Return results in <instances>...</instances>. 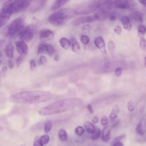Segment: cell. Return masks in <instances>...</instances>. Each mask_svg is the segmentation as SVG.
<instances>
[{
    "label": "cell",
    "instance_id": "cell-1",
    "mask_svg": "<svg viewBox=\"0 0 146 146\" xmlns=\"http://www.w3.org/2000/svg\"><path fill=\"white\" fill-rule=\"evenodd\" d=\"M51 97L50 92L42 90H27L15 93L9 98L10 102L21 104H33L48 101Z\"/></svg>",
    "mask_w": 146,
    "mask_h": 146
},
{
    "label": "cell",
    "instance_id": "cell-2",
    "mask_svg": "<svg viewBox=\"0 0 146 146\" xmlns=\"http://www.w3.org/2000/svg\"><path fill=\"white\" fill-rule=\"evenodd\" d=\"M75 14V10L69 8H62L51 15L48 21L54 26H60L71 19Z\"/></svg>",
    "mask_w": 146,
    "mask_h": 146
},
{
    "label": "cell",
    "instance_id": "cell-3",
    "mask_svg": "<svg viewBox=\"0 0 146 146\" xmlns=\"http://www.w3.org/2000/svg\"><path fill=\"white\" fill-rule=\"evenodd\" d=\"M31 0H8L4 5L1 10L11 15L26 9Z\"/></svg>",
    "mask_w": 146,
    "mask_h": 146
},
{
    "label": "cell",
    "instance_id": "cell-4",
    "mask_svg": "<svg viewBox=\"0 0 146 146\" xmlns=\"http://www.w3.org/2000/svg\"><path fill=\"white\" fill-rule=\"evenodd\" d=\"M66 102L64 100L58 101L44 107L39 111L42 115H48L61 112L65 110Z\"/></svg>",
    "mask_w": 146,
    "mask_h": 146
},
{
    "label": "cell",
    "instance_id": "cell-5",
    "mask_svg": "<svg viewBox=\"0 0 146 146\" xmlns=\"http://www.w3.org/2000/svg\"><path fill=\"white\" fill-rule=\"evenodd\" d=\"M101 5L100 0H89L79 5L75 10L76 14L84 15L95 11Z\"/></svg>",
    "mask_w": 146,
    "mask_h": 146
},
{
    "label": "cell",
    "instance_id": "cell-6",
    "mask_svg": "<svg viewBox=\"0 0 146 146\" xmlns=\"http://www.w3.org/2000/svg\"><path fill=\"white\" fill-rule=\"evenodd\" d=\"M25 25L24 18L18 17L13 20L9 25L7 30V33L11 36L19 33L24 27Z\"/></svg>",
    "mask_w": 146,
    "mask_h": 146
},
{
    "label": "cell",
    "instance_id": "cell-7",
    "mask_svg": "<svg viewBox=\"0 0 146 146\" xmlns=\"http://www.w3.org/2000/svg\"><path fill=\"white\" fill-rule=\"evenodd\" d=\"M36 30V27L35 25H28L24 27L18 35L21 40L25 42H28L33 38Z\"/></svg>",
    "mask_w": 146,
    "mask_h": 146
},
{
    "label": "cell",
    "instance_id": "cell-8",
    "mask_svg": "<svg viewBox=\"0 0 146 146\" xmlns=\"http://www.w3.org/2000/svg\"><path fill=\"white\" fill-rule=\"evenodd\" d=\"M114 3L116 8L122 9L133 8L136 5L135 2L132 0H116Z\"/></svg>",
    "mask_w": 146,
    "mask_h": 146
},
{
    "label": "cell",
    "instance_id": "cell-9",
    "mask_svg": "<svg viewBox=\"0 0 146 146\" xmlns=\"http://www.w3.org/2000/svg\"><path fill=\"white\" fill-rule=\"evenodd\" d=\"M94 43L96 47L100 50L104 58V60L108 59V57L106 49L105 44L103 38L100 36L96 37Z\"/></svg>",
    "mask_w": 146,
    "mask_h": 146
},
{
    "label": "cell",
    "instance_id": "cell-10",
    "mask_svg": "<svg viewBox=\"0 0 146 146\" xmlns=\"http://www.w3.org/2000/svg\"><path fill=\"white\" fill-rule=\"evenodd\" d=\"M94 16L81 17L74 19L72 23L74 25H79L84 23H89L96 21Z\"/></svg>",
    "mask_w": 146,
    "mask_h": 146
},
{
    "label": "cell",
    "instance_id": "cell-11",
    "mask_svg": "<svg viewBox=\"0 0 146 146\" xmlns=\"http://www.w3.org/2000/svg\"><path fill=\"white\" fill-rule=\"evenodd\" d=\"M110 14L107 9L102 8L100 9L94 16L97 20L104 21L108 20Z\"/></svg>",
    "mask_w": 146,
    "mask_h": 146
},
{
    "label": "cell",
    "instance_id": "cell-12",
    "mask_svg": "<svg viewBox=\"0 0 146 146\" xmlns=\"http://www.w3.org/2000/svg\"><path fill=\"white\" fill-rule=\"evenodd\" d=\"M15 45L17 52L21 55L24 56L27 55L28 48L25 42L22 40L18 41Z\"/></svg>",
    "mask_w": 146,
    "mask_h": 146
},
{
    "label": "cell",
    "instance_id": "cell-13",
    "mask_svg": "<svg viewBox=\"0 0 146 146\" xmlns=\"http://www.w3.org/2000/svg\"><path fill=\"white\" fill-rule=\"evenodd\" d=\"M54 37V34L53 31L48 29L42 30L40 34V37L41 39H46L50 40L53 39Z\"/></svg>",
    "mask_w": 146,
    "mask_h": 146
},
{
    "label": "cell",
    "instance_id": "cell-14",
    "mask_svg": "<svg viewBox=\"0 0 146 146\" xmlns=\"http://www.w3.org/2000/svg\"><path fill=\"white\" fill-rule=\"evenodd\" d=\"M136 131L141 135L144 134L146 132V118H142L136 127Z\"/></svg>",
    "mask_w": 146,
    "mask_h": 146
},
{
    "label": "cell",
    "instance_id": "cell-15",
    "mask_svg": "<svg viewBox=\"0 0 146 146\" xmlns=\"http://www.w3.org/2000/svg\"><path fill=\"white\" fill-rule=\"evenodd\" d=\"M111 128V126H107L103 129L102 133V139L103 141L107 142L110 139V131Z\"/></svg>",
    "mask_w": 146,
    "mask_h": 146
},
{
    "label": "cell",
    "instance_id": "cell-16",
    "mask_svg": "<svg viewBox=\"0 0 146 146\" xmlns=\"http://www.w3.org/2000/svg\"><path fill=\"white\" fill-rule=\"evenodd\" d=\"M70 41L72 51L74 53L78 54L80 51V46L79 43L76 39L74 38H71Z\"/></svg>",
    "mask_w": 146,
    "mask_h": 146
},
{
    "label": "cell",
    "instance_id": "cell-17",
    "mask_svg": "<svg viewBox=\"0 0 146 146\" xmlns=\"http://www.w3.org/2000/svg\"><path fill=\"white\" fill-rule=\"evenodd\" d=\"M121 21L125 29L129 31L131 30V24L128 17L125 16H123L121 18Z\"/></svg>",
    "mask_w": 146,
    "mask_h": 146
},
{
    "label": "cell",
    "instance_id": "cell-18",
    "mask_svg": "<svg viewBox=\"0 0 146 146\" xmlns=\"http://www.w3.org/2000/svg\"><path fill=\"white\" fill-rule=\"evenodd\" d=\"M130 16L132 19L135 21L139 23L143 22V17L141 14L137 11L132 12L130 14Z\"/></svg>",
    "mask_w": 146,
    "mask_h": 146
},
{
    "label": "cell",
    "instance_id": "cell-19",
    "mask_svg": "<svg viewBox=\"0 0 146 146\" xmlns=\"http://www.w3.org/2000/svg\"><path fill=\"white\" fill-rule=\"evenodd\" d=\"M119 111L120 109L118 106L116 105L113 107L109 116V119L111 121H113L116 118L119 114Z\"/></svg>",
    "mask_w": 146,
    "mask_h": 146
},
{
    "label": "cell",
    "instance_id": "cell-20",
    "mask_svg": "<svg viewBox=\"0 0 146 146\" xmlns=\"http://www.w3.org/2000/svg\"><path fill=\"white\" fill-rule=\"evenodd\" d=\"M5 52L7 56L9 58H12L13 57V47L11 43L8 44L6 46Z\"/></svg>",
    "mask_w": 146,
    "mask_h": 146
},
{
    "label": "cell",
    "instance_id": "cell-21",
    "mask_svg": "<svg viewBox=\"0 0 146 146\" xmlns=\"http://www.w3.org/2000/svg\"><path fill=\"white\" fill-rule=\"evenodd\" d=\"M84 125L86 131L88 133L92 134L96 130V128L95 126L90 122H85Z\"/></svg>",
    "mask_w": 146,
    "mask_h": 146
},
{
    "label": "cell",
    "instance_id": "cell-22",
    "mask_svg": "<svg viewBox=\"0 0 146 146\" xmlns=\"http://www.w3.org/2000/svg\"><path fill=\"white\" fill-rule=\"evenodd\" d=\"M70 0H56L51 7V9L54 10L62 6Z\"/></svg>",
    "mask_w": 146,
    "mask_h": 146
},
{
    "label": "cell",
    "instance_id": "cell-23",
    "mask_svg": "<svg viewBox=\"0 0 146 146\" xmlns=\"http://www.w3.org/2000/svg\"><path fill=\"white\" fill-rule=\"evenodd\" d=\"M47 44L41 43L38 46L37 48V54L39 55L42 54H47Z\"/></svg>",
    "mask_w": 146,
    "mask_h": 146
},
{
    "label": "cell",
    "instance_id": "cell-24",
    "mask_svg": "<svg viewBox=\"0 0 146 146\" xmlns=\"http://www.w3.org/2000/svg\"><path fill=\"white\" fill-rule=\"evenodd\" d=\"M60 44L63 48L67 49L70 46V40L65 38H62L60 40Z\"/></svg>",
    "mask_w": 146,
    "mask_h": 146
},
{
    "label": "cell",
    "instance_id": "cell-25",
    "mask_svg": "<svg viewBox=\"0 0 146 146\" xmlns=\"http://www.w3.org/2000/svg\"><path fill=\"white\" fill-rule=\"evenodd\" d=\"M146 31V27L142 25H139L138 28L137 35L140 39L143 38Z\"/></svg>",
    "mask_w": 146,
    "mask_h": 146
},
{
    "label": "cell",
    "instance_id": "cell-26",
    "mask_svg": "<svg viewBox=\"0 0 146 146\" xmlns=\"http://www.w3.org/2000/svg\"><path fill=\"white\" fill-rule=\"evenodd\" d=\"M58 136L59 139L62 141H65L67 139V134L66 131L63 129H59L58 133Z\"/></svg>",
    "mask_w": 146,
    "mask_h": 146
},
{
    "label": "cell",
    "instance_id": "cell-27",
    "mask_svg": "<svg viewBox=\"0 0 146 146\" xmlns=\"http://www.w3.org/2000/svg\"><path fill=\"white\" fill-rule=\"evenodd\" d=\"M39 141L41 146H42L47 144L49 141V136L47 134L42 135L39 138Z\"/></svg>",
    "mask_w": 146,
    "mask_h": 146
},
{
    "label": "cell",
    "instance_id": "cell-28",
    "mask_svg": "<svg viewBox=\"0 0 146 146\" xmlns=\"http://www.w3.org/2000/svg\"><path fill=\"white\" fill-rule=\"evenodd\" d=\"M52 123L50 120L46 121L44 125V131L46 133L49 132L51 130L52 127Z\"/></svg>",
    "mask_w": 146,
    "mask_h": 146
},
{
    "label": "cell",
    "instance_id": "cell-29",
    "mask_svg": "<svg viewBox=\"0 0 146 146\" xmlns=\"http://www.w3.org/2000/svg\"><path fill=\"white\" fill-rule=\"evenodd\" d=\"M101 133L100 129L99 128H96V131L92 133L91 136L92 140H96L100 137Z\"/></svg>",
    "mask_w": 146,
    "mask_h": 146
},
{
    "label": "cell",
    "instance_id": "cell-30",
    "mask_svg": "<svg viewBox=\"0 0 146 146\" xmlns=\"http://www.w3.org/2000/svg\"><path fill=\"white\" fill-rule=\"evenodd\" d=\"M47 54L50 57H51L55 52L53 46L50 44H47Z\"/></svg>",
    "mask_w": 146,
    "mask_h": 146
},
{
    "label": "cell",
    "instance_id": "cell-31",
    "mask_svg": "<svg viewBox=\"0 0 146 146\" xmlns=\"http://www.w3.org/2000/svg\"><path fill=\"white\" fill-rule=\"evenodd\" d=\"M108 50L111 54H113L115 48V45L114 42L113 41H110L108 44Z\"/></svg>",
    "mask_w": 146,
    "mask_h": 146
},
{
    "label": "cell",
    "instance_id": "cell-32",
    "mask_svg": "<svg viewBox=\"0 0 146 146\" xmlns=\"http://www.w3.org/2000/svg\"><path fill=\"white\" fill-rule=\"evenodd\" d=\"M80 41L83 44H86L89 43L90 41V39L88 36L83 35L81 36Z\"/></svg>",
    "mask_w": 146,
    "mask_h": 146
},
{
    "label": "cell",
    "instance_id": "cell-33",
    "mask_svg": "<svg viewBox=\"0 0 146 146\" xmlns=\"http://www.w3.org/2000/svg\"><path fill=\"white\" fill-rule=\"evenodd\" d=\"M84 129L82 127L78 126L76 127L75 129L76 133L78 136H81L84 132Z\"/></svg>",
    "mask_w": 146,
    "mask_h": 146
},
{
    "label": "cell",
    "instance_id": "cell-34",
    "mask_svg": "<svg viewBox=\"0 0 146 146\" xmlns=\"http://www.w3.org/2000/svg\"><path fill=\"white\" fill-rule=\"evenodd\" d=\"M141 39L140 46L141 48L144 51H146V40L143 38Z\"/></svg>",
    "mask_w": 146,
    "mask_h": 146
},
{
    "label": "cell",
    "instance_id": "cell-35",
    "mask_svg": "<svg viewBox=\"0 0 146 146\" xmlns=\"http://www.w3.org/2000/svg\"><path fill=\"white\" fill-rule=\"evenodd\" d=\"M127 108L129 111H132L135 108L134 103L131 100L129 101L127 104Z\"/></svg>",
    "mask_w": 146,
    "mask_h": 146
},
{
    "label": "cell",
    "instance_id": "cell-36",
    "mask_svg": "<svg viewBox=\"0 0 146 146\" xmlns=\"http://www.w3.org/2000/svg\"><path fill=\"white\" fill-rule=\"evenodd\" d=\"M91 29V26L89 24H85L82 27V32L85 33L89 32Z\"/></svg>",
    "mask_w": 146,
    "mask_h": 146
},
{
    "label": "cell",
    "instance_id": "cell-37",
    "mask_svg": "<svg viewBox=\"0 0 146 146\" xmlns=\"http://www.w3.org/2000/svg\"><path fill=\"white\" fill-rule=\"evenodd\" d=\"M47 60L46 58L43 55H41L40 57L39 63L42 65H44L47 62Z\"/></svg>",
    "mask_w": 146,
    "mask_h": 146
},
{
    "label": "cell",
    "instance_id": "cell-38",
    "mask_svg": "<svg viewBox=\"0 0 146 146\" xmlns=\"http://www.w3.org/2000/svg\"><path fill=\"white\" fill-rule=\"evenodd\" d=\"M108 121L107 117L105 115L103 116L101 119V122L103 126L107 125L108 123Z\"/></svg>",
    "mask_w": 146,
    "mask_h": 146
},
{
    "label": "cell",
    "instance_id": "cell-39",
    "mask_svg": "<svg viewBox=\"0 0 146 146\" xmlns=\"http://www.w3.org/2000/svg\"><path fill=\"white\" fill-rule=\"evenodd\" d=\"M24 56L21 55L19 56L16 60V65L18 68H19L22 62Z\"/></svg>",
    "mask_w": 146,
    "mask_h": 146
},
{
    "label": "cell",
    "instance_id": "cell-40",
    "mask_svg": "<svg viewBox=\"0 0 146 146\" xmlns=\"http://www.w3.org/2000/svg\"><path fill=\"white\" fill-rule=\"evenodd\" d=\"M125 137V135H123L116 137L114 139L113 141V143L117 142L120 141L121 140L124 139Z\"/></svg>",
    "mask_w": 146,
    "mask_h": 146
},
{
    "label": "cell",
    "instance_id": "cell-41",
    "mask_svg": "<svg viewBox=\"0 0 146 146\" xmlns=\"http://www.w3.org/2000/svg\"><path fill=\"white\" fill-rule=\"evenodd\" d=\"M122 30V29L121 26L119 25H117L115 28L114 31L115 33L119 35L121 33Z\"/></svg>",
    "mask_w": 146,
    "mask_h": 146
},
{
    "label": "cell",
    "instance_id": "cell-42",
    "mask_svg": "<svg viewBox=\"0 0 146 146\" xmlns=\"http://www.w3.org/2000/svg\"><path fill=\"white\" fill-rule=\"evenodd\" d=\"M30 66L31 69L34 70L36 68V64L34 60L31 59L30 61Z\"/></svg>",
    "mask_w": 146,
    "mask_h": 146
},
{
    "label": "cell",
    "instance_id": "cell-43",
    "mask_svg": "<svg viewBox=\"0 0 146 146\" xmlns=\"http://www.w3.org/2000/svg\"><path fill=\"white\" fill-rule=\"evenodd\" d=\"M121 69L120 67L117 68L115 71V74L117 77H119L122 73Z\"/></svg>",
    "mask_w": 146,
    "mask_h": 146
},
{
    "label": "cell",
    "instance_id": "cell-44",
    "mask_svg": "<svg viewBox=\"0 0 146 146\" xmlns=\"http://www.w3.org/2000/svg\"><path fill=\"white\" fill-rule=\"evenodd\" d=\"M7 68L6 66H4L3 67L1 71L2 77H5L6 75V72L7 70Z\"/></svg>",
    "mask_w": 146,
    "mask_h": 146
},
{
    "label": "cell",
    "instance_id": "cell-45",
    "mask_svg": "<svg viewBox=\"0 0 146 146\" xmlns=\"http://www.w3.org/2000/svg\"><path fill=\"white\" fill-rule=\"evenodd\" d=\"M39 138H37L35 139L33 143V146H41L39 141Z\"/></svg>",
    "mask_w": 146,
    "mask_h": 146
},
{
    "label": "cell",
    "instance_id": "cell-46",
    "mask_svg": "<svg viewBox=\"0 0 146 146\" xmlns=\"http://www.w3.org/2000/svg\"><path fill=\"white\" fill-rule=\"evenodd\" d=\"M109 18L111 21H114L116 20V17L115 15L114 14H110Z\"/></svg>",
    "mask_w": 146,
    "mask_h": 146
},
{
    "label": "cell",
    "instance_id": "cell-47",
    "mask_svg": "<svg viewBox=\"0 0 146 146\" xmlns=\"http://www.w3.org/2000/svg\"><path fill=\"white\" fill-rule=\"evenodd\" d=\"M119 123V120L117 119L115 120L111 126L112 128H114Z\"/></svg>",
    "mask_w": 146,
    "mask_h": 146
},
{
    "label": "cell",
    "instance_id": "cell-48",
    "mask_svg": "<svg viewBox=\"0 0 146 146\" xmlns=\"http://www.w3.org/2000/svg\"><path fill=\"white\" fill-rule=\"evenodd\" d=\"M99 120V119L98 116H94L92 119V122L96 124L97 123Z\"/></svg>",
    "mask_w": 146,
    "mask_h": 146
},
{
    "label": "cell",
    "instance_id": "cell-49",
    "mask_svg": "<svg viewBox=\"0 0 146 146\" xmlns=\"http://www.w3.org/2000/svg\"><path fill=\"white\" fill-rule=\"evenodd\" d=\"M87 108L88 110L90 113H92L94 112V111L92 106L90 104H89L88 105Z\"/></svg>",
    "mask_w": 146,
    "mask_h": 146
},
{
    "label": "cell",
    "instance_id": "cell-50",
    "mask_svg": "<svg viewBox=\"0 0 146 146\" xmlns=\"http://www.w3.org/2000/svg\"><path fill=\"white\" fill-rule=\"evenodd\" d=\"M112 145L114 146H123V145L121 142L119 141L112 143Z\"/></svg>",
    "mask_w": 146,
    "mask_h": 146
},
{
    "label": "cell",
    "instance_id": "cell-51",
    "mask_svg": "<svg viewBox=\"0 0 146 146\" xmlns=\"http://www.w3.org/2000/svg\"><path fill=\"white\" fill-rule=\"evenodd\" d=\"M8 63L9 68L11 69H12L13 66V63L12 61L11 60H9L8 61Z\"/></svg>",
    "mask_w": 146,
    "mask_h": 146
},
{
    "label": "cell",
    "instance_id": "cell-52",
    "mask_svg": "<svg viewBox=\"0 0 146 146\" xmlns=\"http://www.w3.org/2000/svg\"><path fill=\"white\" fill-rule=\"evenodd\" d=\"M145 106H141L139 108V111L141 113H142L144 111L145 109Z\"/></svg>",
    "mask_w": 146,
    "mask_h": 146
},
{
    "label": "cell",
    "instance_id": "cell-53",
    "mask_svg": "<svg viewBox=\"0 0 146 146\" xmlns=\"http://www.w3.org/2000/svg\"><path fill=\"white\" fill-rule=\"evenodd\" d=\"M139 2L143 5L146 6V0H138Z\"/></svg>",
    "mask_w": 146,
    "mask_h": 146
},
{
    "label": "cell",
    "instance_id": "cell-54",
    "mask_svg": "<svg viewBox=\"0 0 146 146\" xmlns=\"http://www.w3.org/2000/svg\"><path fill=\"white\" fill-rule=\"evenodd\" d=\"M5 41L4 40H1L0 42V48H1L3 47L5 43Z\"/></svg>",
    "mask_w": 146,
    "mask_h": 146
},
{
    "label": "cell",
    "instance_id": "cell-55",
    "mask_svg": "<svg viewBox=\"0 0 146 146\" xmlns=\"http://www.w3.org/2000/svg\"><path fill=\"white\" fill-rule=\"evenodd\" d=\"M54 59L56 61H58L59 59V55L58 54H55L54 56Z\"/></svg>",
    "mask_w": 146,
    "mask_h": 146
},
{
    "label": "cell",
    "instance_id": "cell-56",
    "mask_svg": "<svg viewBox=\"0 0 146 146\" xmlns=\"http://www.w3.org/2000/svg\"><path fill=\"white\" fill-rule=\"evenodd\" d=\"M144 63L145 67L146 68V56H145L144 58Z\"/></svg>",
    "mask_w": 146,
    "mask_h": 146
},
{
    "label": "cell",
    "instance_id": "cell-57",
    "mask_svg": "<svg viewBox=\"0 0 146 146\" xmlns=\"http://www.w3.org/2000/svg\"><path fill=\"white\" fill-rule=\"evenodd\" d=\"M2 56V53L1 51L0 52V57L1 58Z\"/></svg>",
    "mask_w": 146,
    "mask_h": 146
},
{
    "label": "cell",
    "instance_id": "cell-58",
    "mask_svg": "<svg viewBox=\"0 0 146 146\" xmlns=\"http://www.w3.org/2000/svg\"><path fill=\"white\" fill-rule=\"evenodd\" d=\"M36 0H31V1H33V2L35 1H36Z\"/></svg>",
    "mask_w": 146,
    "mask_h": 146
}]
</instances>
